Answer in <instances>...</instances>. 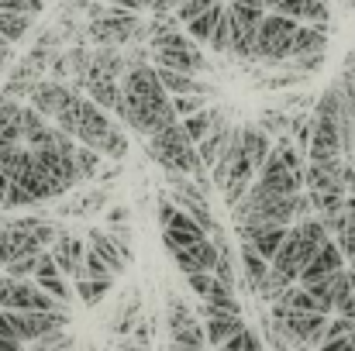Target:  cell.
Listing matches in <instances>:
<instances>
[{
  "label": "cell",
  "instance_id": "obj_1",
  "mask_svg": "<svg viewBox=\"0 0 355 351\" xmlns=\"http://www.w3.org/2000/svg\"><path fill=\"white\" fill-rule=\"evenodd\" d=\"M148 159H152L162 172H187V176L211 172V169L200 162L197 141L187 134L183 120H169V124H162V127L148 138Z\"/></svg>",
  "mask_w": 355,
  "mask_h": 351
},
{
  "label": "cell",
  "instance_id": "obj_2",
  "mask_svg": "<svg viewBox=\"0 0 355 351\" xmlns=\"http://www.w3.org/2000/svg\"><path fill=\"white\" fill-rule=\"evenodd\" d=\"M300 21L297 17H286L279 10L266 14L259 21V31H255V48H252V59L266 62V66H279V62H290L293 59V35H297Z\"/></svg>",
  "mask_w": 355,
  "mask_h": 351
},
{
  "label": "cell",
  "instance_id": "obj_3",
  "mask_svg": "<svg viewBox=\"0 0 355 351\" xmlns=\"http://www.w3.org/2000/svg\"><path fill=\"white\" fill-rule=\"evenodd\" d=\"M138 10H128V7H107L101 17H90L87 24V35L97 42V45H131L135 42V31H138Z\"/></svg>",
  "mask_w": 355,
  "mask_h": 351
},
{
  "label": "cell",
  "instance_id": "obj_4",
  "mask_svg": "<svg viewBox=\"0 0 355 351\" xmlns=\"http://www.w3.org/2000/svg\"><path fill=\"white\" fill-rule=\"evenodd\" d=\"M266 17V7H252V3H238L228 0V24H232V52L238 59H252L255 48V31L259 21Z\"/></svg>",
  "mask_w": 355,
  "mask_h": 351
},
{
  "label": "cell",
  "instance_id": "obj_5",
  "mask_svg": "<svg viewBox=\"0 0 355 351\" xmlns=\"http://www.w3.org/2000/svg\"><path fill=\"white\" fill-rule=\"evenodd\" d=\"M345 148H342V127L338 114H318L314 111V138L307 148V162H342Z\"/></svg>",
  "mask_w": 355,
  "mask_h": 351
},
{
  "label": "cell",
  "instance_id": "obj_6",
  "mask_svg": "<svg viewBox=\"0 0 355 351\" xmlns=\"http://www.w3.org/2000/svg\"><path fill=\"white\" fill-rule=\"evenodd\" d=\"M111 131H114V120L107 117V111H104L97 100H87V97H83L80 124H76V141H83V145H90V148L104 152V145H107Z\"/></svg>",
  "mask_w": 355,
  "mask_h": 351
},
{
  "label": "cell",
  "instance_id": "obj_7",
  "mask_svg": "<svg viewBox=\"0 0 355 351\" xmlns=\"http://www.w3.org/2000/svg\"><path fill=\"white\" fill-rule=\"evenodd\" d=\"M255 179H259L266 190H272V193H300V190H304V172H293L276 148H272L269 159L259 165Z\"/></svg>",
  "mask_w": 355,
  "mask_h": 351
},
{
  "label": "cell",
  "instance_id": "obj_8",
  "mask_svg": "<svg viewBox=\"0 0 355 351\" xmlns=\"http://www.w3.org/2000/svg\"><path fill=\"white\" fill-rule=\"evenodd\" d=\"M87 241H90V248L101 251V258L114 269V276H121V272L131 265V258H135V248H131V244H121L107 228H90V231H87Z\"/></svg>",
  "mask_w": 355,
  "mask_h": 351
},
{
  "label": "cell",
  "instance_id": "obj_9",
  "mask_svg": "<svg viewBox=\"0 0 355 351\" xmlns=\"http://www.w3.org/2000/svg\"><path fill=\"white\" fill-rule=\"evenodd\" d=\"M218 255H221V248H218V244H214V237L207 234V237H200L197 244L173 251V262L180 265V272H183V276H187V272H214Z\"/></svg>",
  "mask_w": 355,
  "mask_h": 351
},
{
  "label": "cell",
  "instance_id": "obj_10",
  "mask_svg": "<svg viewBox=\"0 0 355 351\" xmlns=\"http://www.w3.org/2000/svg\"><path fill=\"white\" fill-rule=\"evenodd\" d=\"M342 265H345V251H342V244H338L335 237H328V241L318 248V255L300 269V279H297V282H304V286H307V282H314V279L335 276Z\"/></svg>",
  "mask_w": 355,
  "mask_h": 351
},
{
  "label": "cell",
  "instance_id": "obj_11",
  "mask_svg": "<svg viewBox=\"0 0 355 351\" xmlns=\"http://www.w3.org/2000/svg\"><path fill=\"white\" fill-rule=\"evenodd\" d=\"M269 265H272L283 279H290V282L300 279V269H304V244H300V228H297V224H290V231H286L279 251L272 255Z\"/></svg>",
  "mask_w": 355,
  "mask_h": 351
},
{
  "label": "cell",
  "instance_id": "obj_12",
  "mask_svg": "<svg viewBox=\"0 0 355 351\" xmlns=\"http://www.w3.org/2000/svg\"><path fill=\"white\" fill-rule=\"evenodd\" d=\"M31 251H42V244L28 228H21L14 221L0 224V265H7V262H14L21 255H31Z\"/></svg>",
  "mask_w": 355,
  "mask_h": 351
},
{
  "label": "cell",
  "instance_id": "obj_13",
  "mask_svg": "<svg viewBox=\"0 0 355 351\" xmlns=\"http://www.w3.org/2000/svg\"><path fill=\"white\" fill-rule=\"evenodd\" d=\"M49 251L55 255V262H59V269H62L66 276H80V272H83L87 248H83V237H80V234L59 228V237L49 244Z\"/></svg>",
  "mask_w": 355,
  "mask_h": 351
},
{
  "label": "cell",
  "instance_id": "obj_14",
  "mask_svg": "<svg viewBox=\"0 0 355 351\" xmlns=\"http://www.w3.org/2000/svg\"><path fill=\"white\" fill-rule=\"evenodd\" d=\"M69 93H73V87L62 83V80H35L28 100H31V107H38L45 117H55V111L62 107V100H66Z\"/></svg>",
  "mask_w": 355,
  "mask_h": 351
},
{
  "label": "cell",
  "instance_id": "obj_15",
  "mask_svg": "<svg viewBox=\"0 0 355 351\" xmlns=\"http://www.w3.org/2000/svg\"><path fill=\"white\" fill-rule=\"evenodd\" d=\"M87 97H90V100H97L104 111H118L121 80H114V76H107V73H101V69H94V66H90V73H87Z\"/></svg>",
  "mask_w": 355,
  "mask_h": 351
},
{
  "label": "cell",
  "instance_id": "obj_16",
  "mask_svg": "<svg viewBox=\"0 0 355 351\" xmlns=\"http://www.w3.org/2000/svg\"><path fill=\"white\" fill-rule=\"evenodd\" d=\"M245 327V317L241 314H228V310H211L204 317V331H207V345L211 348H221L235 331Z\"/></svg>",
  "mask_w": 355,
  "mask_h": 351
},
{
  "label": "cell",
  "instance_id": "obj_17",
  "mask_svg": "<svg viewBox=\"0 0 355 351\" xmlns=\"http://www.w3.org/2000/svg\"><path fill=\"white\" fill-rule=\"evenodd\" d=\"M232 124H225V117H218V124L197 141V152H200V162L207 165V169H214V162L221 159V152H225V145L232 141Z\"/></svg>",
  "mask_w": 355,
  "mask_h": 351
},
{
  "label": "cell",
  "instance_id": "obj_18",
  "mask_svg": "<svg viewBox=\"0 0 355 351\" xmlns=\"http://www.w3.org/2000/svg\"><path fill=\"white\" fill-rule=\"evenodd\" d=\"M238 258H241V272H245V289H259V282L266 279V272H269V258L252 244V241H241V251H238Z\"/></svg>",
  "mask_w": 355,
  "mask_h": 351
},
{
  "label": "cell",
  "instance_id": "obj_19",
  "mask_svg": "<svg viewBox=\"0 0 355 351\" xmlns=\"http://www.w3.org/2000/svg\"><path fill=\"white\" fill-rule=\"evenodd\" d=\"M286 231H290V224H259V228H248L241 241H252V244L272 262V255L279 251V244H283Z\"/></svg>",
  "mask_w": 355,
  "mask_h": 351
},
{
  "label": "cell",
  "instance_id": "obj_20",
  "mask_svg": "<svg viewBox=\"0 0 355 351\" xmlns=\"http://www.w3.org/2000/svg\"><path fill=\"white\" fill-rule=\"evenodd\" d=\"M31 282L17 276H3L0 282V307L3 310H31Z\"/></svg>",
  "mask_w": 355,
  "mask_h": 351
},
{
  "label": "cell",
  "instance_id": "obj_21",
  "mask_svg": "<svg viewBox=\"0 0 355 351\" xmlns=\"http://www.w3.org/2000/svg\"><path fill=\"white\" fill-rule=\"evenodd\" d=\"M324 48H328V31L318 28V24L300 21V28H297V35H293V59H297V55H318V52H324Z\"/></svg>",
  "mask_w": 355,
  "mask_h": 351
},
{
  "label": "cell",
  "instance_id": "obj_22",
  "mask_svg": "<svg viewBox=\"0 0 355 351\" xmlns=\"http://www.w3.org/2000/svg\"><path fill=\"white\" fill-rule=\"evenodd\" d=\"M0 138L24 141V107L10 97H0Z\"/></svg>",
  "mask_w": 355,
  "mask_h": 351
},
{
  "label": "cell",
  "instance_id": "obj_23",
  "mask_svg": "<svg viewBox=\"0 0 355 351\" xmlns=\"http://www.w3.org/2000/svg\"><path fill=\"white\" fill-rule=\"evenodd\" d=\"M221 14H225V3H221V0H214L207 10H200L197 17H190V21H187V35H193L200 45H207V42H211V35H214V28H218V21H221Z\"/></svg>",
  "mask_w": 355,
  "mask_h": 351
},
{
  "label": "cell",
  "instance_id": "obj_24",
  "mask_svg": "<svg viewBox=\"0 0 355 351\" xmlns=\"http://www.w3.org/2000/svg\"><path fill=\"white\" fill-rule=\"evenodd\" d=\"M169 345H173V348L200 351L204 345H207V331H204V324H200L197 317H190V321H183L180 327L169 331Z\"/></svg>",
  "mask_w": 355,
  "mask_h": 351
},
{
  "label": "cell",
  "instance_id": "obj_25",
  "mask_svg": "<svg viewBox=\"0 0 355 351\" xmlns=\"http://www.w3.org/2000/svg\"><path fill=\"white\" fill-rule=\"evenodd\" d=\"M245 131V155L255 162V172H259V165L269 159V152H272V141H269V131H262L259 124L255 127H241Z\"/></svg>",
  "mask_w": 355,
  "mask_h": 351
},
{
  "label": "cell",
  "instance_id": "obj_26",
  "mask_svg": "<svg viewBox=\"0 0 355 351\" xmlns=\"http://www.w3.org/2000/svg\"><path fill=\"white\" fill-rule=\"evenodd\" d=\"M80 107H83V93H80V90H73V93H69V97L62 100V107L55 111V117H52V120H55V127H59V131H69V134L76 138V124H80Z\"/></svg>",
  "mask_w": 355,
  "mask_h": 351
},
{
  "label": "cell",
  "instance_id": "obj_27",
  "mask_svg": "<svg viewBox=\"0 0 355 351\" xmlns=\"http://www.w3.org/2000/svg\"><path fill=\"white\" fill-rule=\"evenodd\" d=\"M111 286H114V279H76V300L83 303V307H97L107 293H111Z\"/></svg>",
  "mask_w": 355,
  "mask_h": 351
},
{
  "label": "cell",
  "instance_id": "obj_28",
  "mask_svg": "<svg viewBox=\"0 0 355 351\" xmlns=\"http://www.w3.org/2000/svg\"><path fill=\"white\" fill-rule=\"evenodd\" d=\"M101 162H104V152H97V148H90V145H83V141L76 145V172H80V183L97 179Z\"/></svg>",
  "mask_w": 355,
  "mask_h": 351
},
{
  "label": "cell",
  "instance_id": "obj_29",
  "mask_svg": "<svg viewBox=\"0 0 355 351\" xmlns=\"http://www.w3.org/2000/svg\"><path fill=\"white\" fill-rule=\"evenodd\" d=\"M35 282L42 286V289H49L62 307H69L73 310V300H76V289L66 282V272H52V276H35Z\"/></svg>",
  "mask_w": 355,
  "mask_h": 351
},
{
  "label": "cell",
  "instance_id": "obj_30",
  "mask_svg": "<svg viewBox=\"0 0 355 351\" xmlns=\"http://www.w3.org/2000/svg\"><path fill=\"white\" fill-rule=\"evenodd\" d=\"M28 28H31V17L28 14H17V10H3L0 7V31H3L7 42H21L28 35Z\"/></svg>",
  "mask_w": 355,
  "mask_h": 351
},
{
  "label": "cell",
  "instance_id": "obj_31",
  "mask_svg": "<svg viewBox=\"0 0 355 351\" xmlns=\"http://www.w3.org/2000/svg\"><path fill=\"white\" fill-rule=\"evenodd\" d=\"M200 237H207V231H190V228H162V248L173 255V251H180V248L197 244Z\"/></svg>",
  "mask_w": 355,
  "mask_h": 351
},
{
  "label": "cell",
  "instance_id": "obj_32",
  "mask_svg": "<svg viewBox=\"0 0 355 351\" xmlns=\"http://www.w3.org/2000/svg\"><path fill=\"white\" fill-rule=\"evenodd\" d=\"M218 117H225L221 111H211V107H204V111H197V114L183 117V127H187V134L193 138V141H200L214 124H218Z\"/></svg>",
  "mask_w": 355,
  "mask_h": 351
},
{
  "label": "cell",
  "instance_id": "obj_33",
  "mask_svg": "<svg viewBox=\"0 0 355 351\" xmlns=\"http://www.w3.org/2000/svg\"><path fill=\"white\" fill-rule=\"evenodd\" d=\"M114 279V269L101 258V251L97 248H87V258H83V272L76 276V279Z\"/></svg>",
  "mask_w": 355,
  "mask_h": 351
},
{
  "label": "cell",
  "instance_id": "obj_34",
  "mask_svg": "<svg viewBox=\"0 0 355 351\" xmlns=\"http://www.w3.org/2000/svg\"><path fill=\"white\" fill-rule=\"evenodd\" d=\"M38 258H42V251L21 255V258H14V262H7V265H3V276H17V279H35V272H38Z\"/></svg>",
  "mask_w": 355,
  "mask_h": 351
},
{
  "label": "cell",
  "instance_id": "obj_35",
  "mask_svg": "<svg viewBox=\"0 0 355 351\" xmlns=\"http://www.w3.org/2000/svg\"><path fill=\"white\" fill-rule=\"evenodd\" d=\"M207 100H211V93H176V97H173V107H176V114H180V120H183V117L204 111Z\"/></svg>",
  "mask_w": 355,
  "mask_h": 351
},
{
  "label": "cell",
  "instance_id": "obj_36",
  "mask_svg": "<svg viewBox=\"0 0 355 351\" xmlns=\"http://www.w3.org/2000/svg\"><path fill=\"white\" fill-rule=\"evenodd\" d=\"M207 48H211L214 55L232 52V24H228V7H225V14H221V21H218V28H214V35H211V42H207Z\"/></svg>",
  "mask_w": 355,
  "mask_h": 351
},
{
  "label": "cell",
  "instance_id": "obj_37",
  "mask_svg": "<svg viewBox=\"0 0 355 351\" xmlns=\"http://www.w3.org/2000/svg\"><path fill=\"white\" fill-rule=\"evenodd\" d=\"M345 200H349V193H311L314 214H342Z\"/></svg>",
  "mask_w": 355,
  "mask_h": 351
},
{
  "label": "cell",
  "instance_id": "obj_38",
  "mask_svg": "<svg viewBox=\"0 0 355 351\" xmlns=\"http://www.w3.org/2000/svg\"><path fill=\"white\" fill-rule=\"evenodd\" d=\"M221 348H225V351H259V348H262V338H259V334L245 324V327H241V331H235V334H232Z\"/></svg>",
  "mask_w": 355,
  "mask_h": 351
},
{
  "label": "cell",
  "instance_id": "obj_39",
  "mask_svg": "<svg viewBox=\"0 0 355 351\" xmlns=\"http://www.w3.org/2000/svg\"><path fill=\"white\" fill-rule=\"evenodd\" d=\"M290 120H293V117L286 114L283 107H279V111H262V114H259V127H262V131H269V134L276 138V134L290 131Z\"/></svg>",
  "mask_w": 355,
  "mask_h": 351
},
{
  "label": "cell",
  "instance_id": "obj_40",
  "mask_svg": "<svg viewBox=\"0 0 355 351\" xmlns=\"http://www.w3.org/2000/svg\"><path fill=\"white\" fill-rule=\"evenodd\" d=\"M104 207H107V190H104V186H97V190H90V193L80 197V217L101 214Z\"/></svg>",
  "mask_w": 355,
  "mask_h": 351
},
{
  "label": "cell",
  "instance_id": "obj_41",
  "mask_svg": "<svg viewBox=\"0 0 355 351\" xmlns=\"http://www.w3.org/2000/svg\"><path fill=\"white\" fill-rule=\"evenodd\" d=\"M355 331V317H335V321H328V331H324V345L321 348H328L331 341H338V338H345V334H352Z\"/></svg>",
  "mask_w": 355,
  "mask_h": 351
},
{
  "label": "cell",
  "instance_id": "obj_42",
  "mask_svg": "<svg viewBox=\"0 0 355 351\" xmlns=\"http://www.w3.org/2000/svg\"><path fill=\"white\" fill-rule=\"evenodd\" d=\"M14 207H38L35 197H31L21 183H10V190H7V197H3V210H14Z\"/></svg>",
  "mask_w": 355,
  "mask_h": 351
},
{
  "label": "cell",
  "instance_id": "obj_43",
  "mask_svg": "<svg viewBox=\"0 0 355 351\" xmlns=\"http://www.w3.org/2000/svg\"><path fill=\"white\" fill-rule=\"evenodd\" d=\"M124 155H128V134H124L118 124H114V131H111V138H107V145H104V159H114V162H121Z\"/></svg>",
  "mask_w": 355,
  "mask_h": 351
},
{
  "label": "cell",
  "instance_id": "obj_44",
  "mask_svg": "<svg viewBox=\"0 0 355 351\" xmlns=\"http://www.w3.org/2000/svg\"><path fill=\"white\" fill-rule=\"evenodd\" d=\"M214 272H187V286H190V293H197L200 300L211 293V286H214Z\"/></svg>",
  "mask_w": 355,
  "mask_h": 351
},
{
  "label": "cell",
  "instance_id": "obj_45",
  "mask_svg": "<svg viewBox=\"0 0 355 351\" xmlns=\"http://www.w3.org/2000/svg\"><path fill=\"white\" fill-rule=\"evenodd\" d=\"M211 3H214V0H180L173 14H176V21H183V24H187L190 17H197V14H200V10H207Z\"/></svg>",
  "mask_w": 355,
  "mask_h": 351
},
{
  "label": "cell",
  "instance_id": "obj_46",
  "mask_svg": "<svg viewBox=\"0 0 355 351\" xmlns=\"http://www.w3.org/2000/svg\"><path fill=\"white\" fill-rule=\"evenodd\" d=\"M31 87H35V83H28V80H10V76H7V83H3L0 97H10V100H28Z\"/></svg>",
  "mask_w": 355,
  "mask_h": 351
},
{
  "label": "cell",
  "instance_id": "obj_47",
  "mask_svg": "<svg viewBox=\"0 0 355 351\" xmlns=\"http://www.w3.org/2000/svg\"><path fill=\"white\" fill-rule=\"evenodd\" d=\"M35 345H38V348H69V345H73V338H69V334H62V331H49V334H45V338H38Z\"/></svg>",
  "mask_w": 355,
  "mask_h": 351
},
{
  "label": "cell",
  "instance_id": "obj_48",
  "mask_svg": "<svg viewBox=\"0 0 355 351\" xmlns=\"http://www.w3.org/2000/svg\"><path fill=\"white\" fill-rule=\"evenodd\" d=\"M272 10H279V14H286V17H297V21H304V10H307V0H279Z\"/></svg>",
  "mask_w": 355,
  "mask_h": 351
},
{
  "label": "cell",
  "instance_id": "obj_49",
  "mask_svg": "<svg viewBox=\"0 0 355 351\" xmlns=\"http://www.w3.org/2000/svg\"><path fill=\"white\" fill-rule=\"evenodd\" d=\"M118 221H131V207H124V204H118V207H107L104 224H118Z\"/></svg>",
  "mask_w": 355,
  "mask_h": 351
},
{
  "label": "cell",
  "instance_id": "obj_50",
  "mask_svg": "<svg viewBox=\"0 0 355 351\" xmlns=\"http://www.w3.org/2000/svg\"><path fill=\"white\" fill-rule=\"evenodd\" d=\"M114 7H128V10H145V0H107Z\"/></svg>",
  "mask_w": 355,
  "mask_h": 351
},
{
  "label": "cell",
  "instance_id": "obj_51",
  "mask_svg": "<svg viewBox=\"0 0 355 351\" xmlns=\"http://www.w3.org/2000/svg\"><path fill=\"white\" fill-rule=\"evenodd\" d=\"M10 183H14V179H10V176H7L3 169H0V207H3V197H7V190H10Z\"/></svg>",
  "mask_w": 355,
  "mask_h": 351
},
{
  "label": "cell",
  "instance_id": "obj_52",
  "mask_svg": "<svg viewBox=\"0 0 355 351\" xmlns=\"http://www.w3.org/2000/svg\"><path fill=\"white\" fill-rule=\"evenodd\" d=\"M10 55H14V52H10V42H7V45H0V69L10 62Z\"/></svg>",
  "mask_w": 355,
  "mask_h": 351
},
{
  "label": "cell",
  "instance_id": "obj_53",
  "mask_svg": "<svg viewBox=\"0 0 355 351\" xmlns=\"http://www.w3.org/2000/svg\"><path fill=\"white\" fill-rule=\"evenodd\" d=\"M238 3H252V7H266V0H238Z\"/></svg>",
  "mask_w": 355,
  "mask_h": 351
},
{
  "label": "cell",
  "instance_id": "obj_54",
  "mask_svg": "<svg viewBox=\"0 0 355 351\" xmlns=\"http://www.w3.org/2000/svg\"><path fill=\"white\" fill-rule=\"evenodd\" d=\"M0 45H7V38H3V31H0ZM10 45H14V42H10Z\"/></svg>",
  "mask_w": 355,
  "mask_h": 351
},
{
  "label": "cell",
  "instance_id": "obj_55",
  "mask_svg": "<svg viewBox=\"0 0 355 351\" xmlns=\"http://www.w3.org/2000/svg\"><path fill=\"white\" fill-rule=\"evenodd\" d=\"M276 3H279V0H266V7H276Z\"/></svg>",
  "mask_w": 355,
  "mask_h": 351
}]
</instances>
